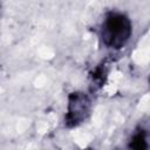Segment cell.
Returning a JSON list of instances; mask_svg holds the SVG:
<instances>
[{
    "instance_id": "cell-1",
    "label": "cell",
    "mask_w": 150,
    "mask_h": 150,
    "mask_svg": "<svg viewBox=\"0 0 150 150\" xmlns=\"http://www.w3.org/2000/svg\"><path fill=\"white\" fill-rule=\"evenodd\" d=\"M131 34L132 25L127 15L118 12L105 14L101 25V39L105 47L121 49L128 43Z\"/></svg>"
},
{
    "instance_id": "cell-2",
    "label": "cell",
    "mask_w": 150,
    "mask_h": 150,
    "mask_svg": "<svg viewBox=\"0 0 150 150\" xmlns=\"http://www.w3.org/2000/svg\"><path fill=\"white\" fill-rule=\"evenodd\" d=\"M91 102L87 94L74 91L68 97V108L64 117V124L68 128L76 127L84 122L90 114Z\"/></svg>"
},
{
    "instance_id": "cell-3",
    "label": "cell",
    "mask_w": 150,
    "mask_h": 150,
    "mask_svg": "<svg viewBox=\"0 0 150 150\" xmlns=\"http://www.w3.org/2000/svg\"><path fill=\"white\" fill-rule=\"evenodd\" d=\"M129 148L132 149L150 148V117H145L138 122L129 139Z\"/></svg>"
},
{
    "instance_id": "cell-4",
    "label": "cell",
    "mask_w": 150,
    "mask_h": 150,
    "mask_svg": "<svg viewBox=\"0 0 150 150\" xmlns=\"http://www.w3.org/2000/svg\"><path fill=\"white\" fill-rule=\"evenodd\" d=\"M107 74V71H105V67H104V64L102 66H100V67H97L96 68V70L94 71V75H93V83H95L96 86H102V83H103V76L102 75H105Z\"/></svg>"
},
{
    "instance_id": "cell-5",
    "label": "cell",
    "mask_w": 150,
    "mask_h": 150,
    "mask_svg": "<svg viewBox=\"0 0 150 150\" xmlns=\"http://www.w3.org/2000/svg\"><path fill=\"white\" fill-rule=\"evenodd\" d=\"M149 83H150V77H149Z\"/></svg>"
}]
</instances>
